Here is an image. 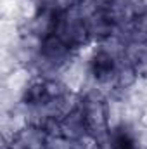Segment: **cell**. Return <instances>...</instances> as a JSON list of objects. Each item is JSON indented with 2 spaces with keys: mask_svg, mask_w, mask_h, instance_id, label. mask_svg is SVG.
Here are the masks:
<instances>
[{
  "mask_svg": "<svg viewBox=\"0 0 147 149\" xmlns=\"http://www.w3.org/2000/svg\"><path fill=\"white\" fill-rule=\"evenodd\" d=\"M87 134H88V128H87V121H85V116L81 111V104H80L74 111L66 114L61 120V135L66 137L68 141L78 142Z\"/></svg>",
  "mask_w": 147,
  "mask_h": 149,
  "instance_id": "2",
  "label": "cell"
},
{
  "mask_svg": "<svg viewBox=\"0 0 147 149\" xmlns=\"http://www.w3.org/2000/svg\"><path fill=\"white\" fill-rule=\"evenodd\" d=\"M54 35H57L62 42H66L76 54L94 45L87 17L80 7H74L68 12H59Z\"/></svg>",
  "mask_w": 147,
  "mask_h": 149,
  "instance_id": "1",
  "label": "cell"
},
{
  "mask_svg": "<svg viewBox=\"0 0 147 149\" xmlns=\"http://www.w3.org/2000/svg\"><path fill=\"white\" fill-rule=\"evenodd\" d=\"M50 5L57 12H68L74 7H78V2L76 0H50Z\"/></svg>",
  "mask_w": 147,
  "mask_h": 149,
  "instance_id": "3",
  "label": "cell"
},
{
  "mask_svg": "<svg viewBox=\"0 0 147 149\" xmlns=\"http://www.w3.org/2000/svg\"><path fill=\"white\" fill-rule=\"evenodd\" d=\"M45 149H47V148H45Z\"/></svg>",
  "mask_w": 147,
  "mask_h": 149,
  "instance_id": "4",
  "label": "cell"
}]
</instances>
